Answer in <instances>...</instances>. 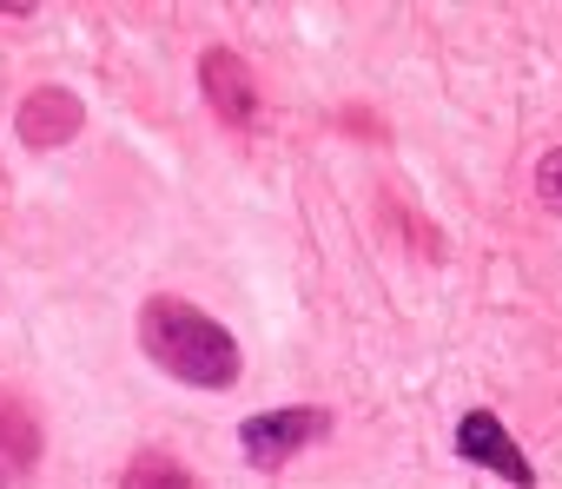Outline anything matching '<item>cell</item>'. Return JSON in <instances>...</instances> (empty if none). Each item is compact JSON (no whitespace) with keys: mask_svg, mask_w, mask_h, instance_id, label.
Masks as SVG:
<instances>
[{"mask_svg":"<svg viewBox=\"0 0 562 489\" xmlns=\"http://www.w3.org/2000/svg\"><path fill=\"white\" fill-rule=\"evenodd\" d=\"M139 351H146L166 377H179V384H192V390H232L238 371H245L238 338H232L212 311H199V305H186V298H146V305H139Z\"/></svg>","mask_w":562,"mask_h":489,"instance_id":"1","label":"cell"},{"mask_svg":"<svg viewBox=\"0 0 562 489\" xmlns=\"http://www.w3.org/2000/svg\"><path fill=\"white\" fill-rule=\"evenodd\" d=\"M318 436H331V410L325 403H292V410H258L238 423V456L251 469H285L299 450H312Z\"/></svg>","mask_w":562,"mask_h":489,"instance_id":"2","label":"cell"},{"mask_svg":"<svg viewBox=\"0 0 562 489\" xmlns=\"http://www.w3.org/2000/svg\"><path fill=\"white\" fill-rule=\"evenodd\" d=\"M450 443H457V456H463V463H476V469L503 476L509 489H536V463L522 456V443L509 436V423H503L496 410H463Z\"/></svg>","mask_w":562,"mask_h":489,"instance_id":"3","label":"cell"},{"mask_svg":"<svg viewBox=\"0 0 562 489\" xmlns=\"http://www.w3.org/2000/svg\"><path fill=\"white\" fill-rule=\"evenodd\" d=\"M199 87H205V106H212L232 133H251V126H258L265 100H258L251 67H245L232 47H205V54H199Z\"/></svg>","mask_w":562,"mask_h":489,"instance_id":"4","label":"cell"},{"mask_svg":"<svg viewBox=\"0 0 562 489\" xmlns=\"http://www.w3.org/2000/svg\"><path fill=\"white\" fill-rule=\"evenodd\" d=\"M41 417L21 390H0V489H34V469H41Z\"/></svg>","mask_w":562,"mask_h":489,"instance_id":"5","label":"cell"},{"mask_svg":"<svg viewBox=\"0 0 562 489\" xmlns=\"http://www.w3.org/2000/svg\"><path fill=\"white\" fill-rule=\"evenodd\" d=\"M80 126H87V106H80L67 87H34V93L21 100V139H27L34 152L80 139Z\"/></svg>","mask_w":562,"mask_h":489,"instance_id":"6","label":"cell"},{"mask_svg":"<svg viewBox=\"0 0 562 489\" xmlns=\"http://www.w3.org/2000/svg\"><path fill=\"white\" fill-rule=\"evenodd\" d=\"M120 489H199V482H192V469H186L172 450H139V456L126 463Z\"/></svg>","mask_w":562,"mask_h":489,"instance_id":"7","label":"cell"},{"mask_svg":"<svg viewBox=\"0 0 562 489\" xmlns=\"http://www.w3.org/2000/svg\"><path fill=\"white\" fill-rule=\"evenodd\" d=\"M536 192H542V205L562 212V146H549V152L536 159Z\"/></svg>","mask_w":562,"mask_h":489,"instance_id":"8","label":"cell"}]
</instances>
